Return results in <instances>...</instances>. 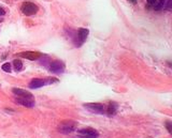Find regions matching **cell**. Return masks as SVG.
<instances>
[{"label": "cell", "mask_w": 172, "mask_h": 138, "mask_svg": "<svg viewBox=\"0 0 172 138\" xmlns=\"http://www.w3.org/2000/svg\"><path fill=\"white\" fill-rule=\"evenodd\" d=\"M77 122L73 120H64L59 123L58 128V132L60 134H64V135H68V134L74 132L75 128H77Z\"/></svg>", "instance_id": "6da1fadb"}, {"label": "cell", "mask_w": 172, "mask_h": 138, "mask_svg": "<svg viewBox=\"0 0 172 138\" xmlns=\"http://www.w3.org/2000/svg\"><path fill=\"white\" fill-rule=\"evenodd\" d=\"M84 107L92 114L103 115L107 113V106H104L101 103H87V104H84Z\"/></svg>", "instance_id": "7a4b0ae2"}, {"label": "cell", "mask_w": 172, "mask_h": 138, "mask_svg": "<svg viewBox=\"0 0 172 138\" xmlns=\"http://www.w3.org/2000/svg\"><path fill=\"white\" fill-rule=\"evenodd\" d=\"M77 135L80 138H98L99 133L92 128H84L77 130Z\"/></svg>", "instance_id": "3957f363"}, {"label": "cell", "mask_w": 172, "mask_h": 138, "mask_svg": "<svg viewBox=\"0 0 172 138\" xmlns=\"http://www.w3.org/2000/svg\"><path fill=\"white\" fill-rule=\"evenodd\" d=\"M21 10L22 12H23V14H25V15L27 16H31V15H35V14L38 12V7H37L35 3L27 1V2H24L23 4H22Z\"/></svg>", "instance_id": "277c9868"}, {"label": "cell", "mask_w": 172, "mask_h": 138, "mask_svg": "<svg viewBox=\"0 0 172 138\" xmlns=\"http://www.w3.org/2000/svg\"><path fill=\"white\" fill-rule=\"evenodd\" d=\"M49 69L52 73L54 74H62L65 72V69H66V65L62 61L60 60H55V61H52L49 65Z\"/></svg>", "instance_id": "5b68a950"}, {"label": "cell", "mask_w": 172, "mask_h": 138, "mask_svg": "<svg viewBox=\"0 0 172 138\" xmlns=\"http://www.w3.org/2000/svg\"><path fill=\"white\" fill-rule=\"evenodd\" d=\"M12 92L14 93V95H16V97H21V99H27V100L35 101L34 95L31 94L30 92L27 91V90L20 89V88H13Z\"/></svg>", "instance_id": "8992f818"}, {"label": "cell", "mask_w": 172, "mask_h": 138, "mask_svg": "<svg viewBox=\"0 0 172 138\" xmlns=\"http://www.w3.org/2000/svg\"><path fill=\"white\" fill-rule=\"evenodd\" d=\"M89 34V31L88 29H85V28H80L77 30V46H81L83 43H85V41L87 40V36Z\"/></svg>", "instance_id": "52a82bcc"}, {"label": "cell", "mask_w": 172, "mask_h": 138, "mask_svg": "<svg viewBox=\"0 0 172 138\" xmlns=\"http://www.w3.org/2000/svg\"><path fill=\"white\" fill-rule=\"evenodd\" d=\"M20 56L25 59H28V60H38L42 55L39 51H23L20 54Z\"/></svg>", "instance_id": "ba28073f"}, {"label": "cell", "mask_w": 172, "mask_h": 138, "mask_svg": "<svg viewBox=\"0 0 172 138\" xmlns=\"http://www.w3.org/2000/svg\"><path fill=\"white\" fill-rule=\"evenodd\" d=\"M45 79H42V78H34L29 82V88L30 89H38V88H41L43 86H45Z\"/></svg>", "instance_id": "9c48e42d"}, {"label": "cell", "mask_w": 172, "mask_h": 138, "mask_svg": "<svg viewBox=\"0 0 172 138\" xmlns=\"http://www.w3.org/2000/svg\"><path fill=\"white\" fill-rule=\"evenodd\" d=\"M15 102L18 103L20 105H23V106H25V107H28V108H31V107H34V106H35V101L27 100V99H21V97H16Z\"/></svg>", "instance_id": "30bf717a"}, {"label": "cell", "mask_w": 172, "mask_h": 138, "mask_svg": "<svg viewBox=\"0 0 172 138\" xmlns=\"http://www.w3.org/2000/svg\"><path fill=\"white\" fill-rule=\"evenodd\" d=\"M117 108H118V105L114 102H110L109 105L107 106V113L109 116H114L117 111Z\"/></svg>", "instance_id": "8fae6325"}, {"label": "cell", "mask_w": 172, "mask_h": 138, "mask_svg": "<svg viewBox=\"0 0 172 138\" xmlns=\"http://www.w3.org/2000/svg\"><path fill=\"white\" fill-rule=\"evenodd\" d=\"M13 67L16 71H21L23 69V62L21 60H18V59H15L14 61H13Z\"/></svg>", "instance_id": "7c38bea8"}, {"label": "cell", "mask_w": 172, "mask_h": 138, "mask_svg": "<svg viewBox=\"0 0 172 138\" xmlns=\"http://www.w3.org/2000/svg\"><path fill=\"white\" fill-rule=\"evenodd\" d=\"M164 0H158V1H157V4L155 5V10L156 11L161 10V9L164 8Z\"/></svg>", "instance_id": "4fadbf2b"}, {"label": "cell", "mask_w": 172, "mask_h": 138, "mask_svg": "<svg viewBox=\"0 0 172 138\" xmlns=\"http://www.w3.org/2000/svg\"><path fill=\"white\" fill-rule=\"evenodd\" d=\"M2 70L5 72H7V73H10L12 70H11V63H9V62H7V63L2 64Z\"/></svg>", "instance_id": "5bb4252c"}, {"label": "cell", "mask_w": 172, "mask_h": 138, "mask_svg": "<svg viewBox=\"0 0 172 138\" xmlns=\"http://www.w3.org/2000/svg\"><path fill=\"white\" fill-rule=\"evenodd\" d=\"M164 125H166V128L168 130V132L172 135V122L171 121H167V122L164 123Z\"/></svg>", "instance_id": "9a60e30c"}, {"label": "cell", "mask_w": 172, "mask_h": 138, "mask_svg": "<svg viewBox=\"0 0 172 138\" xmlns=\"http://www.w3.org/2000/svg\"><path fill=\"white\" fill-rule=\"evenodd\" d=\"M147 1V8H152V7H154L157 4V1L158 0H146Z\"/></svg>", "instance_id": "2e32d148"}, {"label": "cell", "mask_w": 172, "mask_h": 138, "mask_svg": "<svg viewBox=\"0 0 172 138\" xmlns=\"http://www.w3.org/2000/svg\"><path fill=\"white\" fill-rule=\"evenodd\" d=\"M57 79H54V78H52V77H47L45 78V84L46 85H50V84H53V82H56Z\"/></svg>", "instance_id": "e0dca14e"}, {"label": "cell", "mask_w": 172, "mask_h": 138, "mask_svg": "<svg viewBox=\"0 0 172 138\" xmlns=\"http://www.w3.org/2000/svg\"><path fill=\"white\" fill-rule=\"evenodd\" d=\"M166 9L168 11H172V0H168L166 3Z\"/></svg>", "instance_id": "ac0fdd59"}, {"label": "cell", "mask_w": 172, "mask_h": 138, "mask_svg": "<svg viewBox=\"0 0 172 138\" xmlns=\"http://www.w3.org/2000/svg\"><path fill=\"white\" fill-rule=\"evenodd\" d=\"M5 9H2L1 7H0V16H2V15H5Z\"/></svg>", "instance_id": "d6986e66"}, {"label": "cell", "mask_w": 172, "mask_h": 138, "mask_svg": "<svg viewBox=\"0 0 172 138\" xmlns=\"http://www.w3.org/2000/svg\"><path fill=\"white\" fill-rule=\"evenodd\" d=\"M128 1H130L131 3H137V0H128Z\"/></svg>", "instance_id": "ffe728a7"}, {"label": "cell", "mask_w": 172, "mask_h": 138, "mask_svg": "<svg viewBox=\"0 0 172 138\" xmlns=\"http://www.w3.org/2000/svg\"><path fill=\"white\" fill-rule=\"evenodd\" d=\"M1 22H2V19H1V18H0V23H1Z\"/></svg>", "instance_id": "44dd1931"}]
</instances>
